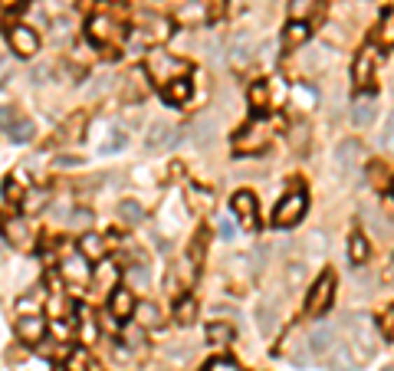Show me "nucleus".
I'll list each match as a JSON object with an SVG mask.
<instances>
[{
    "label": "nucleus",
    "mask_w": 394,
    "mask_h": 371,
    "mask_svg": "<svg viewBox=\"0 0 394 371\" xmlns=\"http://www.w3.org/2000/svg\"><path fill=\"white\" fill-rule=\"evenodd\" d=\"M374 76H378V46L365 43L362 50L355 53V63H352L355 92H362V96H374Z\"/></svg>",
    "instance_id": "1"
},
{
    "label": "nucleus",
    "mask_w": 394,
    "mask_h": 371,
    "mask_svg": "<svg viewBox=\"0 0 394 371\" xmlns=\"http://www.w3.org/2000/svg\"><path fill=\"white\" fill-rule=\"evenodd\" d=\"M332 303H335V273L325 270V273H319V279L312 283L309 296H306V316L309 319L325 316L332 309Z\"/></svg>",
    "instance_id": "2"
},
{
    "label": "nucleus",
    "mask_w": 394,
    "mask_h": 371,
    "mask_svg": "<svg viewBox=\"0 0 394 371\" xmlns=\"http://www.w3.org/2000/svg\"><path fill=\"white\" fill-rule=\"evenodd\" d=\"M306 210H309V197H306V191H293V194L283 197V201L276 204V210H273V227L276 230L296 227L299 220L306 217Z\"/></svg>",
    "instance_id": "3"
},
{
    "label": "nucleus",
    "mask_w": 394,
    "mask_h": 371,
    "mask_svg": "<svg viewBox=\"0 0 394 371\" xmlns=\"http://www.w3.org/2000/svg\"><path fill=\"white\" fill-rule=\"evenodd\" d=\"M188 73V63H184L181 56H171L164 53V50H155V53L148 56V66H145V76L155 79V82H171V79H178Z\"/></svg>",
    "instance_id": "4"
},
{
    "label": "nucleus",
    "mask_w": 394,
    "mask_h": 371,
    "mask_svg": "<svg viewBox=\"0 0 394 371\" xmlns=\"http://www.w3.org/2000/svg\"><path fill=\"white\" fill-rule=\"evenodd\" d=\"M85 36L92 46H112L115 40H122V23L112 13H92L85 23Z\"/></svg>",
    "instance_id": "5"
},
{
    "label": "nucleus",
    "mask_w": 394,
    "mask_h": 371,
    "mask_svg": "<svg viewBox=\"0 0 394 371\" xmlns=\"http://www.w3.org/2000/svg\"><path fill=\"white\" fill-rule=\"evenodd\" d=\"M7 43H10L17 59H33V56L40 53V33L33 30V27H27V23H13L10 30H7Z\"/></svg>",
    "instance_id": "6"
},
{
    "label": "nucleus",
    "mask_w": 394,
    "mask_h": 371,
    "mask_svg": "<svg viewBox=\"0 0 394 371\" xmlns=\"http://www.w3.org/2000/svg\"><path fill=\"white\" fill-rule=\"evenodd\" d=\"M349 332H352V351L362 349L358 358H372L374 349H378V335L368 326V316H349Z\"/></svg>",
    "instance_id": "7"
},
{
    "label": "nucleus",
    "mask_w": 394,
    "mask_h": 371,
    "mask_svg": "<svg viewBox=\"0 0 394 371\" xmlns=\"http://www.w3.org/2000/svg\"><path fill=\"white\" fill-rule=\"evenodd\" d=\"M269 145V135L267 129H263V122H253V125H246V129H240V135L234 138V148L237 154H256V152H263Z\"/></svg>",
    "instance_id": "8"
},
{
    "label": "nucleus",
    "mask_w": 394,
    "mask_h": 371,
    "mask_svg": "<svg viewBox=\"0 0 394 371\" xmlns=\"http://www.w3.org/2000/svg\"><path fill=\"white\" fill-rule=\"evenodd\" d=\"M13 332H17V339L27 342V345H40V342L46 339V316H43V312L20 316L13 322Z\"/></svg>",
    "instance_id": "9"
},
{
    "label": "nucleus",
    "mask_w": 394,
    "mask_h": 371,
    "mask_svg": "<svg viewBox=\"0 0 394 371\" xmlns=\"http://www.w3.org/2000/svg\"><path fill=\"white\" fill-rule=\"evenodd\" d=\"M139 27H141L139 36L145 40V43H151V46H161L171 36V20H168V17H161V13H145Z\"/></svg>",
    "instance_id": "10"
},
{
    "label": "nucleus",
    "mask_w": 394,
    "mask_h": 371,
    "mask_svg": "<svg viewBox=\"0 0 394 371\" xmlns=\"http://www.w3.org/2000/svg\"><path fill=\"white\" fill-rule=\"evenodd\" d=\"M0 230H3V240L10 243V247H17V250H30V247H33L30 224H27L23 217H17V214L3 220V227H0Z\"/></svg>",
    "instance_id": "11"
},
{
    "label": "nucleus",
    "mask_w": 394,
    "mask_h": 371,
    "mask_svg": "<svg viewBox=\"0 0 394 371\" xmlns=\"http://www.w3.org/2000/svg\"><path fill=\"white\" fill-rule=\"evenodd\" d=\"M132 312H135V293L128 286H115L108 293V316L115 319V322H128Z\"/></svg>",
    "instance_id": "12"
},
{
    "label": "nucleus",
    "mask_w": 394,
    "mask_h": 371,
    "mask_svg": "<svg viewBox=\"0 0 394 371\" xmlns=\"http://www.w3.org/2000/svg\"><path fill=\"white\" fill-rule=\"evenodd\" d=\"M76 253L85 263H102L108 256V240L99 237V233H92V230H85L83 237H79V243H76Z\"/></svg>",
    "instance_id": "13"
},
{
    "label": "nucleus",
    "mask_w": 394,
    "mask_h": 371,
    "mask_svg": "<svg viewBox=\"0 0 394 371\" xmlns=\"http://www.w3.org/2000/svg\"><path fill=\"white\" fill-rule=\"evenodd\" d=\"M171 145H178V131L168 122H151V129L145 131V152H164Z\"/></svg>",
    "instance_id": "14"
},
{
    "label": "nucleus",
    "mask_w": 394,
    "mask_h": 371,
    "mask_svg": "<svg viewBox=\"0 0 394 371\" xmlns=\"http://www.w3.org/2000/svg\"><path fill=\"white\" fill-rule=\"evenodd\" d=\"M230 208H234L237 220H240L244 227H256V210H260V204H256L253 191H237L234 201H230Z\"/></svg>",
    "instance_id": "15"
},
{
    "label": "nucleus",
    "mask_w": 394,
    "mask_h": 371,
    "mask_svg": "<svg viewBox=\"0 0 394 371\" xmlns=\"http://www.w3.org/2000/svg\"><path fill=\"white\" fill-rule=\"evenodd\" d=\"M89 283H92V289H99V293H112L118 286V266H112V263H92V270H89Z\"/></svg>",
    "instance_id": "16"
},
{
    "label": "nucleus",
    "mask_w": 394,
    "mask_h": 371,
    "mask_svg": "<svg viewBox=\"0 0 394 371\" xmlns=\"http://www.w3.org/2000/svg\"><path fill=\"white\" fill-rule=\"evenodd\" d=\"M191 142L197 145V148H211V145L217 142V119H211V115L194 119V125H191Z\"/></svg>",
    "instance_id": "17"
},
{
    "label": "nucleus",
    "mask_w": 394,
    "mask_h": 371,
    "mask_svg": "<svg viewBox=\"0 0 394 371\" xmlns=\"http://www.w3.org/2000/svg\"><path fill=\"white\" fill-rule=\"evenodd\" d=\"M309 36H312V30L306 20H289L286 30H283V46L286 50H302V46L309 43Z\"/></svg>",
    "instance_id": "18"
},
{
    "label": "nucleus",
    "mask_w": 394,
    "mask_h": 371,
    "mask_svg": "<svg viewBox=\"0 0 394 371\" xmlns=\"http://www.w3.org/2000/svg\"><path fill=\"white\" fill-rule=\"evenodd\" d=\"M246 102H250V109H253L256 115H263V112L273 106V102H269V79H253L250 89H246Z\"/></svg>",
    "instance_id": "19"
},
{
    "label": "nucleus",
    "mask_w": 394,
    "mask_h": 371,
    "mask_svg": "<svg viewBox=\"0 0 394 371\" xmlns=\"http://www.w3.org/2000/svg\"><path fill=\"white\" fill-rule=\"evenodd\" d=\"M322 361H325L329 368H335V371H355V365H358L355 351L349 349V345H342V342H335V345H332V351Z\"/></svg>",
    "instance_id": "20"
},
{
    "label": "nucleus",
    "mask_w": 394,
    "mask_h": 371,
    "mask_svg": "<svg viewBox=\"0 0 394 371\" xmlns=\"http://www.w3.org/2000/svg\"><path fill=\"white\" fill-rule=\"evenodd\" d=\"M194 86L188 76H178L171 79V82H164V102H171V106H184L188 99H191Z\"/></svg>",
    "instance_id": "21"
},
{
    "label": "nucleus",
    "mask_w": 394,
    "mask_h": 371,
    "mask_svg": "<svg viewBox=\"0 0 394 371\" xmlns=\"http://www.w3.org/2000/svg\"><path fill=\"white\" fill-rule=\"evenodd\" d=\"M335 342H339V335H335V328H329V326H319L309 335V345H312V355H316V358H325Z\"/></svg>",
    "instance_id": "22"
},
{
    "label": "nucleus",
    "mask_w": 394,
    "mask_h": 371,
    "mask_svg": "<svg viewBox=\"0 0 394 371\" xmlns=\"http://www.w3.org/2000/svg\"><path fill=\"white\" fill-rule=\"evenodd\" d=\"M253 59V40L246 36V33H237L234 40H230V63L240 69V66H246Z\"/></svg>",
    "instance_id": "23"
},
{
    "label": "nucleus",
    "mask_w": 394,
    "mask_h": 371,
    "mask_svg": "<svg viewBox=\"0 0 394 371\" xmlns=\"http://www.w3.org/2000/svg\"><path fill=\"white\" fill-rule=\"evenodd\" d=\"M63 279L66 283H76V286L89 283V266H85V260L79 256V253L69 256V260H63Z\"/></svg>",
    "instance_id": "24"
},
{
    "label": "nucleus",
    "mask_w": 394,
    "mask_h": 371,
    "mask_svg": "<svg viewBox=\"0 0 394 371\" xmlns=\"http://www.w3.org/2000/svg\"><path fill=\"white\" fill-rule=\"evenodd\" d=\"M3 131L10 135V142L27 145V142H33V135H36V125H33V119H27V115H17V119H13Z\"/></svg>",
    "instance_id": "25"
},
{
    "label": "nucleus",
    "mask_w": 394,
    "mask_h": 371,
    "mask_svg": "<svg viewBox=\"0 0 394 371\" xmlns=\"http://www.w3.org/2000/svg\"><path fill=\"white\" fill-rule=\"evenodd\" d=\"M132 319H135L141 328H158L161 322H164V316H161V309L155 306V303H135Z\"/></svg>",
    "instance_id": "26"
},
{
    "label": "nucleus",
    "mask_w": 394,
    "mask_h": 371,
    "mask_svg": "<svg viewBox=\"0 0 394 371\" xmlns=\"http://www.w3.org/2000/svg\"><path fill=\"white\" fill-rule=\"evenodd\" d=\"M27 194H30V187H27V177H23L20 171L3 181V197H7L10 204H23V201H27Z\"/></svg>",
    "instance_id": "27"
},
{
    "label": "nucleus",
    "mask_w": 394,
    "mask_h": 371,
    "mask_svg": "<svg viewBox=\"0 0 394 371\" xmlns=\"http://www.w3.org/2000/svg\"><path fill=\"white\" fill-rule=\"evenodd\" d=\"M115 214H118V224H122V227H139L141 220H145V208H141L139 201H122Z\"/></svg>",
    "instance_id": "28"
},
{
    "label": "nucleus",
    "mask_w": 394,
    "mask_h": 371,
    "mask_svg": "<svg viewBox=\"0 0 394 371\" xmlns=\"http://www.w3.org/2000/svg\"><path fill=\"white\" fill-rule=\"evenodd\" d=\"M335 158H339V161L345 164V168H352V164H362V161H365V148H362V142H355V138H345V142L339 145Z\"/></svg>",
    "instance_id": "29"
},
{
    "label": "nucleus",
    "mask_w": 394,
    "mask_h": 371,
    "mask_svg": "<svg viewBox=\"0 0 394 371\" xmlns=\"http://www.w3.org/2000/svg\"><path fill=\"white\" fill-rule=\"evenodd\" d=\"M374 40L391 53V46H394V10L391 7H384V13H381V20H378V30H374Z\"/></svg>",
    "instance_id": "30"
},
{
    "label": "nucleus",
    "mask_w": 394,
    "mask_h": 371,
    "mask_svg": "<svg viewBox=\"0 0 394 371\" xmlns=\"http://www.w3.org/2000/svg\"><path fill=\"white\" fill-rule=\"evenodd\" d=\"M188 208L197 210V214H207L213 208V191L211 187H188Z\"/></svg>",
    "instance_id": "31"
},
{
    "label": "nucleus",
    "mask_w": 394,
    "mask_h": 371,
    "mask_svg": "<svg viewBox=\"0 0 394 371\" xmlns=\"http://www.w3.org/2000/svg\"><path fill=\"white\" fill-rule=\"evenodd\" d=\"M234 342V328L227 326V322H211L207 326V345L211 349H227Z\"/></svg>",
    "instance_id": "32"
},
{
    "label": "nucleus",
    "mask_w": 394,
    "mask_h": 371,
    "mask_svg": "<svg viewBox=\"0 0 394 371\" xmlns=\"http://www.w3.org/2000/svg\"><path fill=\"white\" fill-rule=\"evenodd\" d=\"M352 122H355V129H365V125H372V122H374V102H372V96L355 99Z\"/></svg>",
    "instance_id": "33"
},
{
    "label": "nucleus",
    "mask_w": 394,
    "mask_h": 371,
    "mask_svg": "<svg viewBox=\"0 0 394 371\" xmlns=\"http://www.w3.org/2000/svg\"><path fill=\"white\" fill-rule=\"evenodd\" d=\"M368 253H372V247H368V237L355 230L352 237H349V260H352V266H362V263L368 260Z\"/></svg>",
    "instance_id": "34"
},
{
    "label": "nucleus",
    "mask_w": 394,
    "mask_h": 371,
    "mask_svg": "<svg viewBox=\"0 0 394 371\" xmlns=\"http://www.w3.org/2000/svg\"><path fill=\"white\" fill-rule=\"evenodd\" d=\"M174 319L181 322V326H191L194 319H197V299L194 296H178V303H174Z\"/></svg>",
    "instance_id": "35"
},
{
    "label": "nucleus",
    "mask_w": 394,
    "mask_h": 371,
    "mask_svg": "<svg viewBox=\"0 0 394 371\" xmlns=\"http://www.w3.org/2000/svg\"><path fill=\"white\" fill-rule=\"evenodd\" d=\"M204 256H207V230H197V233H194V240H191V247H188V260H191L194 266H201Z\"/></svg>",
    "instance_id": "36"
},
{
    "label": "nucleus",
    "mask_w": 394,
    "mask_h": 371,
    "mask_svg": "<svg viewBox=\"0 0 394 371\" xmlns=\"http://www.w3.org/2000/svg\"><path fill=\"white\" fill-rule=\"evenodd\" d=\"M273 319H276L273 303H260V306H256V322H260V332H263V335H273Z\"/></svg>",
    "instance_id": "37"
},
{
    "label": "nucleus",
    "mask_w": 394,
    "mask_h": 371,
    "mask_svg": "<svg viewBox=\"0 0 394 371\" xmlns=\"http://www.w3.org/2000/svg\"><path fill=\"white\" fill-rule=\"evenodd\" d=\"M312 7H316V0H289V20H306L309 23Z\"/></svg>",
    "instance_id": "38"
},
{
    "label": "nucleus",
    "mask_w": 394,
    "mask_h": 371,
    "mask_svg": "<svg viewBox=\"0 0 394 371\" xmlns=\"http://www.w3.org/2000/svg\"><path fill=\"white\" fill-rule=\"evenodd\" d=\"M372 184L378 187V191H388V184H391V168L388 164H372Z\"/></svg>",
    "instance_id": "39"
},
{
    "label": "nucleus",
    "mask_w": 394,
    "mask_h": 371,
    "mask_svg": "<svg viewBox=\"0 0 394 371\" xmlns=\"http://www.w3.org/2000/svg\"><path fill=\"white\" fill-rule=\"evenodd\" d=\"M108 135H112V138H108V145H102V154H112V152H118V148H125L128 135L122 129H112Z\"/></svg>",
    "instance_id": "40"
},
{
    "label": "nucleus",
    "mask_w": 394,
    "mask_h": 371,
    "mask_svg": "<svg viewBox=\"0 0 394 371\" xmlns=\"http://www.w3.org/2000/svg\"><path fill=\"white\" fill-rule=\"evenodd\" d=\"M378 328L384 332V342H391V339H394V309H391V306L384 309V316L378 319Z\"/></svg>",
    "instance_id": "41"
},
{
    "label": "nucleus",
    "mask_w": 394,
    "mask_h": 371,
    "mask_svg": "<svg viewBox=\"0 0 394 371\" xmlns=\"http://www.w3.org/2000/svg\"><path fill=\"white\" fill-rule=\"evenodd\" d=\"M204 371H240V365L230 361V358H213V361H207V368Z\"/></svg>",
    "instance_id": "42"
},
{
    "label": "nucleus",
    "mask_w": 394,
    "mask_h": 371,
    "mask_svg": "<svg viewBox=\"0 0 394 371\" xmlns=\"http://www.w3.org/2000/svg\"><path fill=\"white\" fill-rule=\"evenodd\" d=\"M306 273V266L302 263H289V286H299V276Z\"/></svg>",
    "instance_id": "43"
},
{
    "label": "nucleus",
    "mask_w": 394,
    "mask_h": 371,
    "mask_svg": "<svg viewBox=\"0 0 394 371\" xmlns=\"http://www.w3.org/2000/svg\"><path fill=\"white\" fill-rule=\"evenodd\" d=\"M17 115H20V112L13 109V106H3V109H0V125H3V129H7V125H10V122L17 119Z\"/></svg>",
    "instance_id": "44"
},
{
    "label": "nucleus",
    "mask_w": 394,
    "mask_h": 371,
    "mask_svg": "<svg viewBox=\"0 0 394 371\" xmlns=\"http://www.w3.org/2000/svg\"><path fill=\"white\" fill-rule=\"evenodd\" d=\"M217 230H220V237H224V240H230V237H234V233H237L234 220H220V227H217Z\"/></svg>",
    "instance_id": "45"
},
{
    "label": "nucleus",
    "mask_w": 394,
    "mask_h": 371,
    "mask_svg": "<svg viewBox=\"0 0 394 371\" xmlns=\"http://www.w3.org/2000/svg\"><path fill=\"white\" fill-rule=\"evenodd\" d=\"M56 164H59V168H79V164H83V158H76V154H63Z\"/></svg>",
    "instance_id": "46"
},
{
    "label": "nucleus",
    "mask_w": 394,
    "mask_h": 371,
    "mask_svg": "<svg viewBox=\"0 0 394 371\" xmlns=\"http://www.w3.org/2000/svg\"><path fill=\"white\" fill-rule=\"evenodd\" d=\"M391 135H394V122H384V148H391Z\"/></svg>",
    "instance_id": "47"
},
{
    "label": "nucleus",
    "mask_w": 394,
    "mask_h": 371,
    "mask_svg": "<svg viewBox=\"0 0 394 371\" xmlns=\"http://www.w3.org/2000/svg\"><path fill=\"white\" fill-rule=\"evenodd\" d=\"M73 224H89V210H76Z\"/></svg>",
    "instance_id": "48"
}]
</instances>
